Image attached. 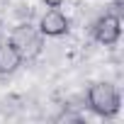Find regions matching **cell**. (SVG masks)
I'll return each instance as SVG.
<instances>
[{"mask_svg": "<svg viewBox=\"0 0 124 124\" xmlns=\"http://www.w3.org/2000/svg\"><path fill=\"white\" fill-rule=\"evenodd\" d=\"M39 32H41L44 37H61V34H66V32H68V17H66L63 12H58L56 8H51V10L41 17Z\"/></svg>", "mask_w": 124, "mask_h": 124, "instance_id": "obj_4", "label": "cell"}, {"mask_svg": "<svg viewBox=\"0 0 124 124\" xmlns=\"http://www.w3.org/2000/svg\"><path fill=\"white\" fill-rule=\"evenodd\" d=\"M44 3H46L49 8H61V5H63V0H44Z\"/></svg>", "mask_w": 124, "mask_h": 124, "instance_id": "obj_6", "label": "cell"}, {"mask_svg": "<svg viewBox=\"0 0 124 124\" xmlns=\"http://www.w3.org/2000/svg\"><path fill=\"white\" fill-rule=\"evenodd\" d=\"M88 105L100 117H114L119 112V93L112 83H95L88 90Z\"/></svg>", "mask_w": 124, "mask_h": 124, "instance_id": "obj_1", "label": "cell"}, {"mask_svg": "<svg viewBox=\"0 0 124 124\" xmlns=\"http://www.w3.org/2000/svg\"><path fill=\"white\" fill-rule=\"evenodd\" d=\"M10 44L17 49V54L22 56V61H32L41 54L44 44H41V32H37L29 24H20L12 29L10 34Z\"/></svg>", "mask_w": 124, "mask_h": 124, "instance_id": "obj_2", "label": "cell"}, {"mask_svg": "<svg viewBox=\"0 0 124 124\" xmlns=\"http://www.w3.org/2000/svg\"><path fill=\"white\" fill-rule=\"evenodd\" d=\"M20 63H22V56L17 54V49L10 41H3L0 44V76L15 73Z\"/></svg>", "mask_w": 124, "mask_h": 124, "instance_id": "obj_5", "label": "cell"}, {"mask_svg": "<svg viewBox=\"0 0 124 124\" xmlns=\"http://www.w3.org/2000/svg\"><path fill=\"white\" fill-rule=\"evenodd\" d=\"M122 34V27H119V17L117 15H102L95 27H93V37L100 41V44H114Z\"/></svg>", "mask_w": 124, "mask_h": 124, "instance_id": "obj_3", "label": "cell"}]
</instances>
